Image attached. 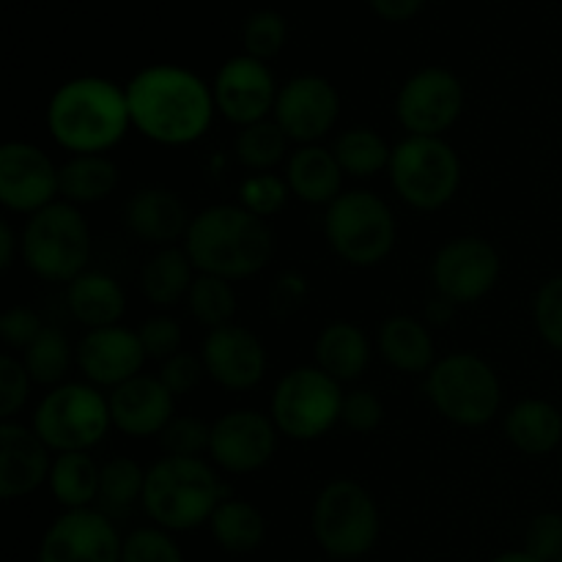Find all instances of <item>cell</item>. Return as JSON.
Wrapping results in <instances>:
<instances>
[{
    "label": "cell",
    "instance_id": "1",
    "mask_svg": "<svg viewBox=\"0 0 562 562\" xmlns=\"http://www.w3.org/2000/svg\"><path fill=\"white\" fill-rule=\"evenodd\" d=\"M132 126L159 146H190L212 126L217 104L212 86L195 71L154 64L126 82Z\"/></svg>",
    "mask_w": 562,
    "mask_h": 562
},
{
    "label": "cell",
    "instance_id": "2",
    "mask_svg": "<svg viewBox=\"0 0 562 562\" xmlns=\"http://www.w3.org/2000/svg\"><path fill=\"white\" fill-rule=\"evenodd\" d=\"M181 247L198 274L236 283L267 269L274 256V234L267 220L256 217L239 203H217L192 217Z\"/></svg>",
    "mask_w": 562,
    "mask_h": 562
},
{
    "label": "cell",
    "instance_id": "3",
    "mask_svg": "<svg viewBox=\"0 0 562 562\" xmlns=\"http://www.w3.org/2000/svg\"><path fill=\"white\" fill-rule=\"evenodd\" d=\"M126 88L104 77H75L53 93L47 130L69 154H104L130 132Z\"/></svg>",
    "mask_w": 562,
    "mask_h": 562
},
{
    "label": "cell",
    "instance_id": "4",
    "mask_svg": "<svg viewBox=\"0 0 562 562\" xmlns=\"http://www.w3.org/2000/svg\"><path fill=\"white\" fill-rule=\"evenodd\" d=\"M225 497L228 492L206 459L162 456L146 470L140 508L154 525L176 536L209 525Z\"/></svg>",
    "mask_w": 562,
    "mask_h": 562
},
{
    "label": "cell",
    "instance_id": "5",
    "mask_svg": "<svg viewBox=\"0 0 562 562\" xmlns=\"http://www.w3.org/2000/svg\"><path fill=\"white\" fill-rule=\"evenodd\" d=\"M311 530L329 560L351 562L371 554L382 532V516L373 494L351 477L324 483L313 499Z\"/></svg>",
    "mask_w": 562,
    "mask_h": 562
},
{
    "label": "cell",
    "instance_id": "6",
    "mask_svg": "<svg viewBox=\"0 0 562 562\" xmlns=\"http://www.w3.org/2000/svg\"><path fill=\"white\" fill-rule=\"evenodd\" d=\"M22 263L44 283H66L88 272L91 228L80 206L55 201L31 214L20 234Z\"/></svg>",
    "mask_w": 562,
    "mask_h": 562
},
{
    "label": "cell",
    "instance_id": "7",
    "mask_svg": "<svg viewBox=\"0 0 562 562\" xmlns=\"http://www.w3.org/2000/svg\"><path fill=\"white\" fill-rule=\"evenodd\" d=\"M426 395L434 409L461 428H481L499 415L503 382L483 357L470 351L439 357L426 373Z\"/></svg>",
    "mask_w": 562,
    "mask_h": 562
},
{
    "label": "cell",
    "instance_id": "8",
    "mask_svg": "<svg viewBox=\"0 0 562 562\" xmlns=\"http://www.w3.org/2000/svg\"><path fill=\"white\" fill-rule=\"evenodd\" d=\"M324 236L340 261L371 269L387 261L398 241V223L387 203L371 190H346L324 214Z\"/></svg>",
    "mask_w": 562,
    "mask_h": 562
},
{
    "label": "cell",
    "instance_id": "9",
    "mask_svg": "<svg viewBox=\"0 0 562 562\" xmlns=\"http://www.w3.org/2000/svg\"><path fill=\"white\" fill-rule=\"evenodd\" d=\"M31 428L53 453H91L113 428L110 401L93 384L64 382L38 401Z\"/></svg>",
    "mask_w": 562,
    "mask_h": 562
},
{
    "label": "cell",
    "instance_id": "10",
    "mask_svg": "<svg viewBox=\"0 0 562 562\" xmlns=\"http://www.w3.org/2000/svg\"><path fill=\"white\" fill-rule=\"evenodd\" d=\"M390 184L406 206L439 212L461 187V159L445 137L406 135L393 146Z\"/></svg>",
    "mask_w": 562,
    "mask_h": 562
},
{
    "label": "cell",
    "instance_id": "11",
    "mask_svg": "<svg viewBox=\"0 0 562 562\" xmlns=\"http://www.w3.org/2000/svg\"><path fill=\"white\" fill-rule=\"evenodd\" d=\"M344 395L340 382L318 366H296L274 384L269 415L283 437L313 442L340 423Z\"/></svg>",
    "mask_w": 562,
    "mask_h": 562
},
{
    "label": "cell",
    "instance_id": "12",
    "mask_svg": "<svg viewBox=\"0 0 562 562\" xmlns=\"http://www.w3.org/2000/svg\"><path fill=\"white\" fill-rule=\"evenodd\" d=\"M464 110V86L445 66L417 69L395 97V115L406 135L442 137Z\"/></svg>",
    "mask_w": 562,
    "mask_h": 562
},
{
    "label": "cell",
    "instance_id": "13",
    "mask_svg": "<svg viewBox=\"0 0 562 562\" xmlns=\"http://www.w3.org/2000/svg\"><path fill=\"white\" fill-rule=\"evenodd\" d=\"M503 274V258L481 236H456L431 258L434 291L453 305H472L494 291Z\"/></svg>",
    "mask_w": 562,
    "mask_h": 562
},
{
    "label": "cell",
    "instance_id": "14",
    "mask_svg": "<svg viewBox=\"0 0 562 562\" xmlns=\"http://www.w3.org/2000/svg\"><path fill=\"white\" fill-rule=\"evenodd\" d=\"M283 434L272 415L258 409H231L212 423L209 459L228 475H252L263 470L278 453Z\"/></svg>",
    "mask_w": 562,
    "mask_h": 562
},
{
    "label": "cell",
    "instance_id": "15",
    "mask_svg": "<svg viewBox=\"0 0 562 562\" xmlns=\"http://www.w3.org/2000/svg\"><path fill=\"white\" fill-rule=\"evenodd\" d=\"M124 538L99 508L64 510L44 530L36 562H121Z\"/></svg>",
    "mask_w": 562,
    "mask_h": 562
},
{
    "label": "cell",
    "instance_id": "16",
    "mask_svg": "<svg viewBox=\"0 0 562 562\" xmlns=\"http://www.w3.org/2000/svg\"><path fill=\"white\" fill-rule=\"evenodd\" d=\"M58 198V168L36 143L9 140L0 146V203L9 212L31 217Z\"/></svg>",
    "mask_w": 562,
    "mask_h": 562
},
{
    "label": "cell",
    "instance_id": "17",
    "mask_svg": "<svg viewBox=\"0 0 562 562\" xmlns=\"http://www.w3.org/2000/svg\"><path fill=\"white\" fill-rule=\"evenodd\" d=\"M340 115V97L322 75H296L280 86L274 102V124L300 146H313L329 135Z\"/></svg>",
    "mask_w": 562,
    "mask_h": 562
},
{
    "label": "cell",
    "instance_id": "18",
    "mask_svg": "<svg viewBox=\"0 0 562 562\" xmlns=\"http://www.w3.org/2000/svg\"><path fill=\"white\" fill-rule=\"evenodd\" d=\"M278 91L280 88L267 60L250 58V55H236L225 60L212 82L217 113L239 130L269 119L274 113Z\"/></svg>",
    "mask_w": 562,
    "mask_h": 562
},
{
    "label": "cell",
    "instance_id": "19",
    "mask_svg": "<svg viewBox=\"0 0 562 562\" xmlns=\"http://www.w3.org/2000/svg\"><path fill=\"white\" fill-rule=\"evenodd\" d=\"M206 376L228 393H245L258 387L267 376V346L241 324L209 329L201 349Z\"/></svg>",
    "mask_w": 562,
    "mask_h": 562
},
{
    "label": "cell",
    "instance_id": "20",
    "mask_svg": "<svg viewBox=\"0 0 562 562\" xmlns=\"http://www.w3.org/2000/svg\"><path fill=\"white\" fill-rule=\"evenodd\" d=\"M80 373L93 387H121L130 379L140 376L143 362L148 360L137 329L121 324L102 329H88L75 349Z\"/></svg>",
    "mask_w": 562,
    "mask_h": 562
},
{
    "label": "cell",
    "instance_id": "21",
    "mask_svg": "<svg viewBox=\"0 0 562 562\" xmlns=\"http://www.w3.org/2000/svg\"><path fill=\"white\" fill-rule=\"evenodd\" d=\"M53 450L31 426L16 420L0 423V497L5 503L31 497L49 481Z\"/></svg>",
    "mask_w": 562,
    "mask_h": 562
},
{
    "label": "cell",
    "instance_id": "22",
    "mask_svg": "<svg viewBox=\"0 0 562 562\" xmlns=\"http://www.w3.org/2000/svg\"><path fill=\"white\" fill-rule=\"evenodd\" d=\"M108 401L113 428L132 439L159 437L176 417V395L159 382V376L146 373L110 390Z\"/></svg>",
    "mask_w": 562,
    "mask_h": 562
},
{
    "label": "cell",
    "instance_id": "23",
    "mask_svg": "<svg viewBox=\"0 0 562 562\" xmlns=\"http://www.w3.org/2000/svg\"><path fill=\"white\" fill-rule=\"evenodd\" d=\"M190 223L192 214L187 203L168 187H143L124 203L126 231L159 250L184 241Z\"/></svg>",
    "mask_w": 562,
    "mask_h": 562
},
{
    "label": "cell",
    "instance_id": "24",
    "mask_svg": "<svg viewBox=\"0 0 562 562\" xmlns=\"http://www.w3.org/2000/svg\"><path fill=\"white\" fill-rule=\"evenodd\" d=\"M285 181L296 201L307 206H329L344 195V170L335 159L333 148L313 143L300 146L285 159Z\"/></svg>",
    "mask_w": 562,
    "mask_h": 562
},
{
    "label": "cell",
    "instance_id": "25",
    "mask_svg": "<svg viewBox=\"0 0 562 562\" xmlns=\"http://www.w3.org/2000/svg\"><path fill=\"white\" fill-rule=\"evenodd\" d=\"M379 355L401 373H428L437 366V344L426 322L415 316L384 318L376 335Z\"/></svg>",
    "mask_w": 562,
    "mask_h": 562
},
{
    "label": "cell",
    "instance_id": "26",
    "mask_svg": "<svg viewBox=\"0 0 562 562\" xmlns=\"http://www.w3.org/2000/svg\"><path fill=\"white\" fill-rule=\"evenodd\" d=\"M66 307L82 327H115L126 311V294L115 278L88 269L66 285Z\"/></svg>",
    "mask_w": 562,
    "mask_h": 562
},
{
    "label": "cell",
    "instance_id": "27",
    "mask_svg": "<svg viewBox=\"0 0 562 562\" xmlns=\"http://www.w3.org/2000/svg\"><path fill=\"white\" fill-rule=\"evenodd\" d=\"M316 366L335 382H357L371 362V340L351 322H329L313 344Z\"/></svg>",
    "mask_w": 562,
    "mask_h": 562
},
{
    "label": "cell",
    "instance_id": "28",
    "mask_svg": "<svg viewBox=\"0 0 562 562\" xmlns=\"http://www.w3.org/2000/svg\"><path fill=\"white\" fill-rule=\"evenodd\" d=\"M505 437L519 453L549 456L562 442V412L552 401H519L505 415Z\"/></svg>",
    "mask_w": 562,
    "mask_h": 562
},
{
    "label": "cell",
    "instance_id": "29",
    "mask_svg": "<svg viewBox=\"0 0 562 562\" xmlns=\"http://www.w3.org/2000/svg\"><path fill=\"white\" fill-rule=\"evenodd\" d=\"M195 278L198 269L192 267L184 247H162L143 263L140 291L154 307L168 311V307L187 300Z\"/></svg>",
    "mask_w": 562,
    "mask_h": 562
},
{
    "label": "cell",
    "instance_id": "30",
    "mask_svg": "<svg viewBox=\"0 0 562 562\" xmlns=\"http://www.w3.org/2000/svg\"><path fill=\"white\" fill-rule=\"evenodd\" d=\"M119 165L108 154H71L58 168L60 201L86 206L110 198L119 187Z\"/></svg>",
    "mask_w": 562,
    "mask_h": 562
},
{
    "label": "cell",
    "instance_id": "31",
    "mask_svg": "<svg viewBox=\"0 0 562 562\" xmlns=\"http://www.w3.org/2000/svg\"><path fill=\"white\" fill-rule=\"evenodd\" d=\"M206 527L214 543L228 554H250L267 541V516L241 497H225Z\"/></svg>",
    "mask_w": 562,
    "mask_h": 562
},
{
    "label": "cell",
    "instance_id": "32",
    "mask_svg": "<svg viewBox=\"0 0 562 562\" xmlns=\"http://www.w3.org/2000/svg\"><path fill=\"white\" fill-rule=\"evenodd\" d=\"M99 477L102 467L91 453H55L47 486L64 510L93 508L99 499Z\"/></svg>",
    "mask_w": 562,
    "mask_h": 562
},
{
    "label": "cell",
    "instance_id": "33",
    "mask_svg": "<svg viewBox=\"0 0 562 562\" xmlns=\"http://www.w3.org/2000/svg\"><path fill=\"white\" fill-rule=\"evenodd\" d=\"M333 154L338 159L344 176L351 179H373L390 168L393 146L371 126H351L344 130L333 143Z\"/></svg>",
    "mask_w": 562,
    "mask_h": 562
},
{
    "label": "cell",
    "instance_id": "34",
    "mask_svg": "<svg viewBox=\"0 0 562 562\" xmlns=\"http://www.w3.org/2000/svg\"><path fill=\"white\" fill-rule=\"evenodd\" d=\"M143 488H146V470L130 456H115L102 464L97 508L104 510L110 519L130 514L135 505H143Z\"/></svg>",
    "mask_w": 562,
    "mask_h": 562
},
{
    "label": "cell",
    "instance_id": "35",
    "mask_svg": "<svg viewBox=\"0 0 562 562\" xmlns=\"http://www.w3.org/2000/svg\"><path fill=\"white\" fill-rule=\"evenodd\" d=\"M289 137L274 124V119H263L258 124L241 126L234 137V154L239 165L250 173H272L280 162H285Z\"/></svg>",
    "mask_w": 562,
    "mask_h": 562
},
{
    "label": "cell",
    "instance_id": "36",
    "mask_svg": "<svg viewBox=\"0 0 562 562\" xmlns=\"http://www.w3.org/2000/svg\"><path fill=\"white\" fill-rule=\"evenodd\" d=\"M22 362H25L33 384L53 390L66 382V373L77 360L69 338L58 327H44L42 335L22 351Z\"/></svg>",
    "mask_w": 562,
    "mask_h": 562
},
{
    "label": "cell",
    "instance_id": "37",
    "mask_svg": "<svg viewBox=\"0 0 562 562\" xmlns=\"http://www.w3.org/2000/svg\"><path fill=\"white\" fill-rule=\"evenodd\" d=\"M184 302L190 307V316L206 329L234 324L236 289L231 280L214 278V274H198Z\"/></svg>",
    "mask_w": 562,
    "mask_h": 562
},
{
    "label": "cell",
    "instance_id": "38",
    "mask_svg": "<svg viewBox=\"0 0 562 562\" xmlns=\"http://www.w3.org/2000/svg\"><path fill=\"white\" fill-rule=\"evenodd\" d=\"M285 38H289V22L272 9L252 11L241 25V44H245V55L250 58H274L285 47Z\"/></svg>",
    "mask_w": 562,
    "mask_h": 562
},
{
    "label": "cell",
    "instance_id": "39",
    "mask_svg": "<svg viewBox=\"0 0 562 562\" xmlns=\"http://www.w3.org/2000/svg\"><path fill=\"white\" fill-rule=\"evenodd\" d=\"M289 198V181H285V176L278 173H250L239 184V206H245L247 212L261 220L283 212Z\"/></svg>",
    "mask_w": 562,
    "mask_h": 562
},
{
    "label": "cell",
    "instance_id": "40",
    "mask_svg": "<svg viewBox=\"0 0 562 562\" xmlns=\"http://www.w3.org/2000/svg\"><path fill=\"white\" fill-rule=\"evenodd\" d=\"M121 562H187L184 552L176 543L173 532L162 527H137L124 536L121 547Z\"/></svg>",
    "mask_w": 562,
    "mask_h": 562
},
{
    "label": "cell",
    "instance_id": "41",
    "mask_svg": "<svg viewBox=\"0 0 562 562\" xmlns=\"http://www.w3.org/2000/svg\"><path fill=\"white\" fill-rule=\"evenodd\" d=\"M209 442H212V426L192 415H176L159 434L165 456H181V459H201L203 453H209Z\"/></svg>",
    "mask_w": 562,
    "mask_h": 562
},
{
    "label": "cell",
    "instance_id": "42",
    "mask_svg": "<svg viewBox=\"0 0 562 562\" xmlns=\"http://www.w3.org/2000/svg\"><path fill=\"white\" fill-rule=\"evenodd\" d=\"M532 318L543 344L562 355V274H554L538 289Z\"/></svg>",
    "mask_w": 562,
    "mask_h": 562
},
{
    "label": "cell",
    "instance_id": "43",
    "mask_svg": "<svg viewBox=\"0 0 562 562\" xmlns=\"http://www.w3.org/2000/svg\"><path fill=\"white\" fill-rule=\"evenodd\" d=\"M140 335V344L146 349L148 360H170L173 355L181 351V340H184V329L168 313H157V316H148L146 322L137 327Z\"/></svg>",
    "mask_w": 562,
    "mask_h": 562
},
{
    "label": "cell",
    "instance_id": "44",
    "mask_svg": "<svg viewBox=\"0 0 562 562\" xmlns=\"http://www.w3.org/2000/svg\"><path fill=\"white\" fill-rule=\"evenodd\" d=\"M31 373L14 355L0 357V420H14L31 395Z\"/></svg>",
    "mask_w": 562,
    "mask_h": 562
},
{
    "label": "cell",
    "instance_id": "45",
    "mask_svg": "<svg viewBox=\"0 0 562 562\" xmlns=\"http://www.w3.org/2000/svg\"><path fill=\"white\" fill-rule=\"evenodd\" d=\"M521 549L541 562H558L562 558V514L543 510V514L532 516Z\"/></svg>",
    "mask_w": 562,
    "mask_h": 562
},
{
    "label": "cell",
    "instance_id": "46",
    "mask_svg": "<svg viewBox=\"0 0 562 562\" xmlns=\"http://www.w3.org/2000/svg\"><path fill=\"white\" fill-rule=\"evenodd\" d=\"M384 404L373 390L357 387L344 395V409H340V423L355 434H371L382 426Z\"/></svg>",
    "mask_w": 562,
    "mask_h": 562
},
{
    "label": "cell",
    "instance_id": "47",
    "mask_svg": "<svg viewBox=\"0 0 562 562\" xmlns=\"http://www.w3.org/2000/svg\"><path fill=\"white\" fill-rule=\"evenodd\" d=\"M203 373H206V368H203L201 357L181 349L179 355H173L170 360L162 362V368H159V382H162L176 398H181V395L192 393V390L201 384Z\"/></svg>",
    "mask_w": 562,
    "mask_h": 562
},
{
    "label": "cell",
    "instance_id": "48",
    "mask_svg": "<svg viewBox=\"0 0 562 562\" xmlns=\"http://www.w3.org/2000/svg\"><path fill=\"white\" fill-rule=\"evenodd\" d=\"M42 316L27 305H14L0 316V340H3L9 349L25 351L27 346L42 335Z\"/></svg>",
    "mask_w": 562,
    "mask_h": 562
},
{
    "label": "cell",
    "instance_id": "49",
    "mask_svg": "<svg viewBox=\"0 0 562 562\" xmlns=\"http://www.w3.org/2000/svg\"><path fill=\"white\" fill-rule=\"evenodd\" d=\"M371 11L387 22H406L417 16L426 5V0H368Z\"/></svg>",
    "mask_w": 562,
    "mask_h": 562
},
{
    "label": "cell",
    "instance_id": "50",
    "mask_svg": "<svg viewBox=\"0 0 562 562\" xmlns=\"http://www.w3.org/2000/svg\"><path fill=\"white\" fill-rule=\"evenodd\" d=\"M20 236L11 228L9 220H0V269H3V272H9V269L14 267V258L16 252H20Z\"/></svg>",
    "mask_w": 562,
    "mask_h": 562
},
{
    "label": "cell",
    "instance_id": "51",
    "mask_svg": "<svg viewBox=\"0 0 562 562\" xmlns=\"http://www.w3.org/2000/svg\"><path fill=\"white\" fill-rule=\"evenodd\" d=\"M456 307H459V305H453V302L437 294L431 302H428V307H426L428 324H437V327H442V324H448L450 318H453Z\"/></svg>",
    "mask_w": 562,
    "mask_h": 562
},
{
    "label": "cell",
    "instance_id": "52",
    "mask_svg": "<svg viewBox=\"0 0 562 562\" xmlns=\"http://www.w3.org/2000/svg\"><path fill=\"white\" fill-rule=\"evenodd\" d=\"M492 562H541V560H536L532 554H527L525 549H514V552L497 554Z\"/></svg>",
    "mask_w": 562,
    "mask_h": 562
},
{
    "label": "cell",
    "instance_id": "53",
    "mask_svg": "<svg viewBox=\"0 0 562 562\" xmlns=\"http://www.w3.org/2000/svg\"><path fill=\"white\" fill-rule=\"evenodd\" d=\"M558 562H562V558H560V560H558Z\"/></svg>",
    "mask_w": 562,
    "mask_h": 562
}]
</instances>
